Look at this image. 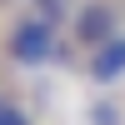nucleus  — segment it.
<instances>
[{
	"label": "nucleus",
	"instance_id": "nucleus-1",
	"mask_svg": "<svg viewBox=\"0 0 125 125\" xmlns=\"http://www.w3.org/2000/svg\"><path fill=\"white\" fill-rule=\"evenodd\" d=\"M55 35H60V25L40 20L35 10L15 15L10 30H5V55H10V65H25V70L50 65V60H55Z\"/></svg>",
	"mask_w": 125,
	"mask_h": 125
},
{
	"label": "nucleus",
	"instance_id": "nucleus-2",
	"mask_svg": "<svg viewBox=\"0 0 125 125\" xmlns=\"http://www.w3.org/2000/svg\"><path fill=\"white\" fill-rule=\"evenodd\" d=\"M65 30H70V40L90 55V50H100L105 40L120 35V5H115V0H80Z\"/></svg>",
	"mask_w": 125,
	"mask_h": 125
},
{
	"label": "nucleus",
	"instance_id": "nucleus-3",
	"mask_svg": "<svg viewBox=\"0 0 125 125\" xmlns=\"http://www.w3.org/2000/svg\"><path fill=\"white\" fill-rule=\"evenodd\" d=\"M85 80L90 85H120L125 80V30L85 55Z\"/></svg>",
	"mask_w": 125,
	"mask_h": 125
},
{
	"label": "nucleus",
	"instance_id": "nucleus-4",
	"mask_svg": "<svg viewBox=\"0 0 125 125\" xmlns=\"http://www.w3.org/2000/svg\"><path fill=\"white\" fill-rule=\"evenodd\" d=\"M35 15L40 20H50V25H70V0H35Z\"/></svg>",
	"mask_w": 125,
	"mask_h": 125
},
{
	"label": "nucleus",
	"instance_id": "nucleus-5",
	"mask_svg": "<svg viewBox=\"0 0 125 125\" xmlns=\"http://www.w3.org/2000/svg\"><path fill=\"white\" fill-rule=\"evenodd\" d=\"M0 125H30V120H25V110H20L5 90H0Z\"/></svg>",
	"mask_w": 125,
	"mask_h": 125
},
{
	"label": "nucleus",
	"instance_id": "nucleus-6",
	"mask_svg": "<svg viewBox=\"0 0 125 125\" xmlns=\"http://www.w3.org/2000/svg\"><path fill=\"white\" fill-rule=\"evenodd\" d=\"M90 125H120V110L115 105H95L90 110Z\"/></svg>",
	"mask_w": 125,
	"mask_h": 125
}]
</instances>
